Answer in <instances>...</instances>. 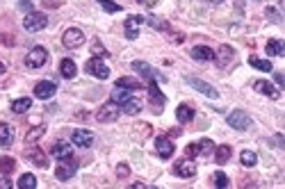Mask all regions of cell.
<instances>
[{"mask_svg": "<svg viewBox=\"0 0 285 189\" xmlns=\"http://www.w3.org/2000/svg\"><path fill=\"white\" fill-rule=\"evenodd\" d=\"M55 91H57V84H55L53 80H41V82L35 84V98H39V101L53 98Z\"/></svg>", "mask_w": 285, "mask_h": 189, "instance_id": "cell-11", "label": "cell"}, {"mask_svg": "<svg viewBox=\"0 0 285 189\" xmlns=\"http://www.w3.org/2000/svg\"><path fill=\"white\" fill-rule=\"evenodd\" d=\"M62 43H64L66 48H80L84 43V32L80 28H69L64 32V35H62Z\"/></svg>", "mask_w": 285, "mask_h": 189, "instance_id": "cell-10", "label": "cell"}, {"mask_svg": "<svg viewBox=\"0 0 285 189\" xmlns=\"http://www.w3.org/2000/svg\"><path fill=\"white\" fill-rule=\"evenodd\" d=\"M176 118H178V123H190L192 118H194V110H192L187 103H180L176 107Z\"/></svg>", "mask_w": 285, "mask_h": 189, "instance_id": "cell-26", "label": "cell"}, {"mask_svg": "<svg viewBox=\"0 0 285 189\" xmlns=\"http://www.w3.org/2000/svg\"><path fill=\"white\" fill-rule=\"evenodd\" d=\"M253 89L258 91V94L274 98V101H276V98H281V91L274 87L272 82H267V80H255V82H253Z\"/></svg>", "mask_w": 285, "mask_h": 189, "instance_id": "cell-18", "label": "cell"}, {"mask_svg": "<svg viewBox=\"0 0 285 189\" xmlns=\"http://www.w3.org/2000/svg\"><path fill=\"white\" fill-rule=\"evenodd\" d=\"M144 23H149L153 30H171L166 21H162V18H158V16H146V21H144Z\"/></svg>", "mask_w": 285, "mask_h": 189, "instance_id": "cell-36", "label": "cell"}, {"mask_svg": "<svg viewBox=\"0 0 285 189\" xmlns=\"http://www.w3.org/2000/svg\"><path fill=\"white\" fill-rule=\"evenodd\" d=\"M149 98H151V105H153V112L160 114L164 103H166V98L160 91V87H158V80H149Z\"/></svg>", "mask_w": 285, "mask_h": 189, "instance_id": "cell-8", "label": "cell"}, {"mask_svg": "<svg viewBox=\"0 0 285 189\" xmlns=\"http://www.w3.org/2000/svg\"><path fill=\"white\" fill-rule=\"evenodd\" d=\"M23 28L28 30V32H41L43 28H48V16L41 12H30L25 14L23 18Z\"/></svg>", "mask_w": 285, "mask_h": 189, "instance_id": "cell-1", "label": "cell"}, {"mask_svg": "<svg viewBox=\"0 0 285 189\" xmlns=\"http://www.w3.org/2000/svg\"><path fill=\"white\" fill-rule=\"evenodd\" d=\"M137 2H142V5H149V7H153L158 0H137Z\"/></svg>", "mask_w": 285, "mask_h": 189, "instance_id": "cell-45", "label": "cell"}, {"mask_svg": "<svg viewBox=\"0 0 285 189\" xmlns=\"http://www.w3.org/2000/svg\"><path fill=\"white\" fill-rule=\"evenodd\" d=\"M114 87L128 89V91H139V89H144V84L139 82V80H135V77H119V80H117V84H114Z\"/></svg>", "mask_w": 285, "mask_h": 189, "instance_id": "cell-28", "label": "cell"}, {"mask_svg": "<svg viewBox=\"0 0 285 189\" xmlns=\"http://www.w3.org/2000/svg\"><path fill=\"white\" fill-rule=\"evenodd\" d=\"M226 123L231 125V128H235V130H249L251 128V116L244 110H233L228 116H226Z\"/></svg>", "mask_w": 285, "mask_h": 189, "instance_id": "cell-2", "label": "cell"}, {"mask_svg": "<svg viewBox=\"0 0 285 189\" xmlns=\"http://www.w3.org/2000/svg\"><path fill=\"white\" fill-rule=\"evenodd\" d=\"M155 153L160 155L162 160H169V157L176 153V146H173V142L169 137H158V139H155Z\"/></svg>", "mask_w": 285, "mask_h": 189, "instance_id": "cell-15", "label": "cell"}, {"mask_svg": "<svg viewBox=\"0 0 285 189\" xmlns=\"http://www.w3.org/2000/svg\"><path fill=\"white\" fill-rule=\"evenodd\" d=\"M231 155H233V148L228 146V144L214 146V162H217V164H226V162L231 160Z\"/></svg>", "mask_w": 285, "mask_h": 189, "instance_id": "cell-27", "label": "cell"}, {"mask_svg": "<svg viewBox=\"0 0 285 189\" xmlns=\"http://www.w3.org/2000/svg\"><path fill=\"white\" fill-rule=\"evenodd\" d=\"M0 41L5 43V46H14V39H9V37H7V35H2V37H0Z\"/></svg>", "mask_w": 285, "mask_h": 189, "instance_id": "cell-44", "label": "cell"}, {"mask_svg": "<svg viewBox=\"0 0 285 189\" xmlns=\"http://www.w3.org/2000/svg\"><path fill=\"white\" fill-rule=\"evenodd\" d=\"M23 155H25V160H30L32 164L39 166V169H46V166H48L46 153H43L39 146H35V144H28V148L23 151Z\"/></svg>", "mask_w": 285, "mask_h": 189, "instance_id": "cell-6", "label": "cell"}, {"mask_svg": "<svg viewBox=\"0 0 285 189\" xmlns=\"http://www.w3.org/2000/svg\"><path fill=\"white\" fill-rule=\"evenodd\" d=\"M84 71L89 73V76L98 77V80H107L110 77V69L105 66L103 57H91L87 64H84Z\"/></svg>", "mask_w": 285, "mask_h": 189, "instance_id": "cell-5", "label": "cell"}, {"mask_svg": "<svg viewBox=\"0 0 285 189\" xmlns=\"http://www.w3.org/2000/svg\"><path fill=\"white\" fill-rule=\"evenodd\" d=\"M185 82L190 84V87H194L196 91H201L203 96H208V98H219V91L212 87V84L203 82V80H199V77H185Z\"/></svg>", "mask_w": 285, "mask_h": 189, "instance_id": "cell-14", "label": "cell"}, {"mask_svg": "<svg viewBox=\"0 0 285 189\" xmlns=\"http://www.w3.org/2000/svg\"><path fill=\"white\" fill-rule=\"evenodd\" d=\"M76 73H78V66H76V62L73 59H62L60 62V76L64 77V80H73L76 77Z\"/></svg>", "mask_w": 285, "mask_h": 189, "instance_id": "cell-22", "label": "cell"}, {"mask_svg": "<svg viewBox=\"0 0 285 189\" xmlns=\"http://www.w3.org/2000/svg\"><path fill=\"white\" fill-rule=\"evenodd\" d=\"M146 21V16H142V14H135V16H128L123 23V30H125V37L128 39H137L139 37V25Z\"/></svg>", "mask_w": 285, "mask_h": 189, "instance_id": "cell-12", "label": "cell"}, {"mask_svg": "<svg viewBox=\"0 0 285 189\" xmlns=\"http://www.w3.org/2000/svg\"><path fill=\"white\" fill-rule=\"evenodd\" d=\"M128 173H130L128 164H119V166H117V176H119V178H128Z\"/></svg>", "mask_w": 285, "mask_h": 189, "instance_id": "cell-40", "label": "cell"}, {"mask_svg": "<svg viewBox=\"0 0 285 189\" xmlns=\"http://www.w3.org/2000/svg\"><path fill=\"white\" fill-rule=\"evenodd\" d=\"M43 135H46V128H43V125H37V128H32V130L25 135V144H35L37 139Z\"/></svg>", "mask_w": 285, "mask_h": 189, "instance_id": "cell-35", "label": "cell"}, {"mask_svg": "<svg viewBox=\"0 0 285 189\" xmlns=\"http://www.w3.org/2000/svg\"><path fill=\"white\" fill-rule=\"evenodd\" d=\"M212 151H214L212 139H201V142L190 144V146L185 148L187 157H208V155L212 153Z\"/></svg>", "mask_w": 285, "mask_h": 189, "instance_id": "cell-4", "label": "cell"}, {"mask_svg": "<svg viewBox=\"0 0 285 189\" xmlns=\"http://www.w3.org/2000/svg\"><path fill=\"white\" fill-rule=\"evenodd\" d=\"M190 55H192V59H196V62H214L212 48H208V46H194Z\"/></svg>", "mask_w": 285, "mask_h": 189, "instance_id": "cell-20", "label": "cell"}, {"mask_svg": "<svg viewBox=\"0 0 285 189\" xmlns=\"http://www.w3.org/2000/svg\"><path fill=\"white\" fill-rule=\"evenodd\" d=\"M50 153H53L57 160H69V157H73V148L66 142H55L53 148H50Z\"/></svg>", "mask_w": 285, "mask_h": 189, "instance_id": "cell-21", "label": "cell"}, {"mask_svg": "<svg viewBox=\"0 0 285 189\" xmlns=\"http://www.w3.org/2000/svg\"><path fill=\"white\" fill-rule=\"evenodd\" d=\"M267 16L272 18L274 23H281V14L276 12V9H274V7H267Z\"/></svg>", "mask_w": 285, "mask_h": 189, "instance_id": "cell-39", "label": "cell"}, {"mask_svg": "<svg viewBox=\"0 0 285 189\" xmlns=\"http://www.w3.org/2000/svg\"><path fill=\"white\" fill-rule=\"evenodd\" d=\"M9 187H12V183L7 178H0V189H9Z\"/></svg>", "mask_w": 285, "mask_h": 189, "instance_id": "cell-43", "label": "cell"}, {"mask_svg": "<svg viewBox=\"0 0 285 189\" xmlns=\"http://www.w3.org/2000/svg\"><path fill=\"white\" fill-rule=\"evenodd\" d=\"M78 173V162L73 160V157H69V160H60V166L55 169V176H57V180H71L73 176Z\"/></svg>", "mask_w": 285, "mask_h": 189, "instance_id": "cell-9", "label": "cell"}, {"mask_svg": "<svg viewBox=\"0 0 285 189\" xmlns=\"http://www.w3.org/2000/svg\"><path fill=\"white\" fill-rule=\"evenodd\" d=\"M212 180H214V187H219V189H226L228 185H231V180H228V176H226L224 171H217L212 176Z\"/></svg>", "mask_w": 285, "mask_h": 189, "instance_id": "cell-37", "label": "cell"}, {"mask_svg": "<svg viewBox=\"0 0 285 189\" xmlns=\"http://www.w3.org/2000/svg\"><path fill=\"white\" fill-rule=\"evenodd\" d=\"M91 53H94V57H107V50L103 48L101 41H94V43H91Z\"/></svg>", "mask_w": 285, "mask_h": 189, "instance_id": "cell-38", "label": "cell"}, {"mask_svg": "<svg viewBox=\"0 0 285 189\" xmlns=\"http://www.w3.org/2000/svg\"><path fill=\"white\" fill-rule=\"evenodd\" d=\"M2 73H5V64H2V62H0V76H2Z\"/></svg>", "mask_w": 285, "mask_h": 189, "instance_id": "cell-46", "label": "cell"}, {"mask_svg": "<svg viewBox=\"0 0 285 189\" xmlns=\"http://www.w3.org/2000/svg\"><path fill=\"white\" fill-rule=\"evenodd\" d=\"M132 71H137L144 80H158V82H164V80H166L164 76H160L158 71H153L146 62H132Z\"/></svg>", "mask_w": 285, "mask_h": 189, "instance_id": "cell-13", "label": "cell"}, {"mask_svg": "<svg viewBox=\"0 0 285 189\" xmlns=\"http://www.w3.org/2000/svg\"><path fill=\"white\" fill-rule=\"evenodd\" d=\"M119 107L123 110L125 114H130V116H135V114L142 112V101H139L137 96H130V98H128V101H123Z\"/></svg>", "mask_w": 285, "mask_h": 189, "instance_id": "cell-25", "label": "cell"}, {"mask_svg": "<svg viewBox=\"0 0 285 189\" xmlns=\"http://www.w3.org/2000/svg\"><path fill=\"white\" fill-rule=\"evenodd\" d=\"M71 142L73 146H80V148H89L94 144V135L89 130H73L71 135Z\"/></svg>", "mask_w": 285, "mask_h": 189, "instance_id": "cell-19", "label": "cell"}, {"mask_svg": "<svg viewBox=\"0 0 285 189\" xmlns=\"http://www.w3.org/2000/svg\"><path fill=\"white\" fill-rule=\"evenodd\" d=\"M173 173L178 178H194L196 176V164L190 160H178L176 164H173Z\"/></svg>", "mask_w": 285, "mask_h": 189, "instance_id": "cell-16", "label": "cell"}, {"mask_svg": "<svg viewBox=\"0 0 285 189\" xmlns=\"http://www.w3.org/2000/svg\"><path fill=\"white\" fill-rule=\"evenodd\" d=\"M274 80H276V84H279L281 89L285 87V77H283V73H274Z\"/></svg>", "mask_w": 285, "mask_h": 189, "instance_id": "cell-42", "label": "cell"}, {"mask_svg": "<svg viewBox=\"0 0 285 189\" xmlns=\"http://www.w3.org/2000/svg\"><path fill=\"white\" fill-rule=\"evenodd\" d=\"M249 64L253 66V69H258V71H265V73L274 71V66H272V62H269V59H260V57H249Z\"/></svg>", "mask_w": 285, "mask_h": 189, "instance_id": "cell-30", "label": "cell"}, {"mask_svg": "<svg viewBox=\"0 0 285 189\" xmlns=\"http://www.w3.org/2000/svg\"><path fill=\"white\" fill-rule=\"evenodd\" d=\"M240 162H242L244 166H255L258 164V155L253 153V151H242V155H240Z\"/></svg>", "mask_w": 285, "mask_h": 189, "instance_id": "cell-33", "label": "cell"}, {"mask_svg": "<svg viewBox=\"0 0 285 189\" xmlns=\"http://www.w3.org/2000/svg\"><path fill=\"white\" fill-rule=\"evenodd\" d=\"M14 169H16V160H14V157H7V155H2V157H0V173H2V176H9Z\"/></svg>", "mask_w": 285, "mask_h": 189, "instance_id": "cell-31", "label": "cell"}, {"mask_svg": "<svg viewBox=\"0 0 285 189\" xmlns=\"http://www.w3.org/2000/svg\"><path fill=\"white\" fill-rule=\"evenodd\" d=\"M119 114H121V107L114 101H110L96 112V121H98V123H114V121L119 118Z\"/></svg>", "mask_w": 285, "mask_h": 189, "instance_id": "cell-3", "label": "cell"}, {"mask_svg": "<svg viewBox=\"0 0 285 189\" xmlns=\"http://www.w3.org/2000/svg\"><path fill=\"white\" fill-rule=\"evenodd\" d=\"M46 62H48V50L43 46H35L28 53V57H25V64L30 66V69H41Z\"/></svg>", "mask_w": 285, "mask_h": 189, "instance_id": "cell-7", "label": "cell"}, {"mask_svg": "<svg viewBox=\"0 0 285 189\" xmlns=\"http://www.w3.org/2000/svg\"><path fill=\"white\" fill-rule=\"evenodd\" d=\"M210 2H219V0H210Z\"/></svg>", "mask_w": 285, "mask_h": 189, "instance_id": "cell-47", "label": "cell"}, {"mask_svg": "<svg viewBox=\"0 0 285 189\" xmlns=\"http://www.w3.org/2000/svg\"><path fill=\"white\" fill-rule=\"evenodd\" d=\"M233 57H235V50H233L231 46H221L217 53H214V62H217V66L219 69H226V66H231V62H233Z\"/></svg>", "mask_w": 285, "mask_h": 189, "instance_id": "cell-17", "label": "cell"}, {"mask_svg": "<svg viewBox=\"0 0 285 189\" xmlns=\"http://www.w3.org/2000/svg\"><path fill=\"white\" fill-rule=\"evenodd\" d=\"M265 53L274 55V57H283L285 55V41L283 39H269L267 46H265Z\"/></svg>", "mask_w": 285, "mask_h": 189, "instance_id": "cell-24", "label": "cell"}, {"mask_svg": "<svg viewBox=\"0 0 285 189\" xmlns=\"http://www.w3.org/2000/svg\"><path fill=\"white\" fill-rule=\"evenodd\" d=\"M28 110H32V98H16V101L12 103V112L14 114H25Z\"/></svg>", "mask_w": 285, "mask_h": 189, "instance_id": "cell-29", "label": "cell"}, {"mask_svg": "<svg viewBox=\"0 0 285 189\" xmlns=\"http://www.w3.org/2000/svg\"><path fill=\"white\" fill-rule=\"evenodd\" d=\"M96 2H98V5H101L107 14H117V12H121V9H123V7H121L119 2H114V0H96Z\"/></svg>", "mask_w": 285, "mask_h": 189, "instance_id": "cell-34", "label": "cell"}, {"mask_svg": "<svg viewBox=\"0 0 285 189\" xmlns=\"http://www.w3.org/2000/svg\"><path fill=\"white\" fill-rule=\"evenodd\" d=\"M18 187L21 189H35L37 187V178L32 173H23V176L18 178Z\"/></svg>", "mask_w": 285, "mask_h": 189, "instance_id": "cell-32", "label": "cell"}, {"mask_svg": "<svg viewBox=\"0 0 285 189\" xmlns=\"http://www.w3.org/2000/svg\"><path fill=\"white\" fill-rule=\"evenodd\" d=\"M14 144V128L9 123H0V146L12 148Z\"/></svg>", "mask_w": 285, "mask_h": 189, "instance_id": "cell-23", "label": "cell"}, {"mask_svg": "<svg viewBox=\"0 0 285 189\" xmlns=\"http://www.w3.org/2000/svg\"><path fill=\"white\" fill-rule=\"evenodd\" d=\"M18 7H21L23 12H28V14L32 12V2H30V0H21V2H18Z\"/></svg>", "mask_w": 285, "mask_h": 189, "instance_id": "cell-41", "label": "cell"}]
</instances>
